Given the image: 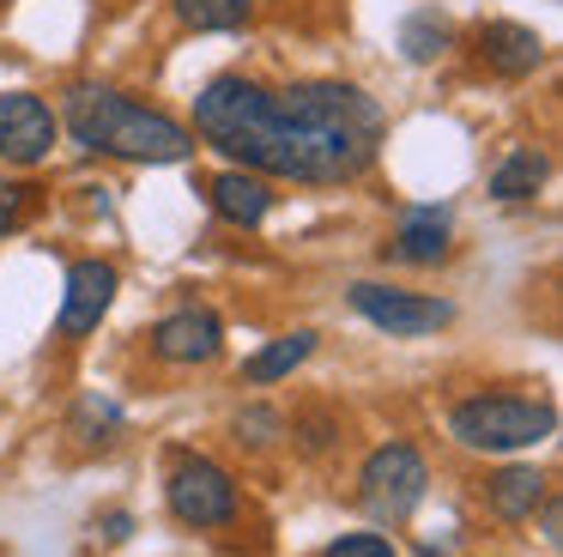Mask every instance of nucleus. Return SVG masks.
<instances>
[{
    "mask_svg": "<svg viewBox=\"0 0 563 557\" xmlns=\"http://www.w3.org/2000/svg\"><path fill=\"white\" fill-rule=\"evenodd\" d=\"M473 48L497 79H527V73L545 67V36L521 19H490L473 31Z\"/></svg>",
    "mask_w": 563,
    "mask_h": 557,
    "instance_id": "obj_10",
    "label": "nucleus"
},
{
    "mask_svg": "<svg viewBox=\"0 0 563 557\" xmlns=\"http://www.w3.org/2000/svg\"><path fill=\"white\" fill-rule=\"evenodd\" d=\"M231 436L243 448H273V443H285V412L267 406V400H249V406H236Z\"/></svg>",
    "mask_w": 563,
    "mask_h": 557,
    "instance_id": "obj_19",
    "label": "nucleus"
},
{
    "mask_svg": "<svg viewBox=\"0 0 563 557\" xmlns=\"http://www.w3.org/2000/svg\"><path fill=\"white\" fill-rule=\"evenodd\" d=\"M285 436L316 460V455H328V448H340V418H333L328 406H303L291 424H285Z\"/></svg>",
    "mask_w": 563,
    "mask_h": 557,
    "instance_id": "obj_20",
    "label": "nucleus"
},
{
    "mask_svg": "<svg viewBox=\"0 0 563 557\" xmlns=\"http://www.w3.org/2000/svg\"><path fill=\"white\" fill-rule=\"evenodd\" d=\"M62 145V116L37 91H0V164L37 170Z\"/></svg>",
    "mask_w": 563,
    "mask_h": 557,
    "instance_id": "obj_7",
    "label": "nucleus"
},
{
    "mask_svg": "<svg viewBox=\"0 0 563 557\" xmlns=\"http://www.w3.org/2000/svg\"><path fill=\"white\" fill-rule=\"evenodd\" d=\"M188 133L267 182L345 188L376 164L388 116L352 79H291L285 91H267L249 73H219L200 85Z\"/></svg>",
    "mask_w": 563,
    "mask_h": 557,
    "instance_id": "obj_1",
    "label": "nucleus"
},
{
    "mask_svg": "<svg viewBox=\"0 0 563 557\" xmlns=\"http://www.w3.org/2000/svg\"><path fill=\"white\" fill-rule=\"evenodd\" d=\"M219 351H224V321L207 309V303H183V309H170L158 327H152V358L176 363V370L212 363Z\"/></svg>",
    "mask_w": 563,
    "mask_h": 557,
    "instance_id": "obj_9",
    "label": "nucleus"
},
{
    "mask_svg": "<svg viewBox=\"0 0 563 557\" xmlns=\"http://www.w3.org/2000/svg\"><path fill=\"white\" fill-rule=\"evenodd\" d=\"M478 496H485V509L503 521V527H521V521H533L539 503L551 496V479L539 467H527V460H503V467L485 472Z\"/></svg>",
    "mask_w": 563,
    "mask_h": 557,
    "instance_id": "obj_11",
    "label": "nucleus"
},
{
    "mask_svg": "<svg viewBox=\"0 0 563 557\" xmlns=\"http://www.w3.org/2000/svg\"><path fill=\"white\" fill-rule=\"evenodd\" d=\"M67 436H74L79 448H115L128 436V412L115 406L110 394H86L67 412Z\"/></svg>",
    "mask_w": 563,
    "mask_h": 557,
    "instance_id": "obj_15",
    "label": "nucleus"
},
{
    "mask_svg": "<svg viewBox=\"0 0 563 557\" xmlns=\"http://www.w3.org/2000/svg\"><path fill=\"white\" fill-rule=\"evenodd\" d=\"M345 303H352L369 327H382L388 339H424V334H442V327L454 321L449 297L400 291V285H382V278H352V285H345Z\"/></svg>",
    "mask_w": 563,
    "mask_h": 557,
    "instance_id": "obj_6",
    "label": "nucleus"
},
{
    "mask_svg": "<svg viewBox=\"0 0 563 557\" xmlns=\"http://www.w3.org/2000/svg\"><path fill=\"white\" fill-rule=\"evenodd\" d=\"M442 48H449V19H442V12L424 7V12H412V19L400 24V55L412 61V67H430Z\"/></svg>",
    "mask_w": 563,
    "mask_h": 557,
    "instance_id": "obj_18",
    "label": "nucleus"
},
{
    "mask_svg": "<svg viewBox=\"0 0 563 557\" xmlns=\"http://www.w3.org/2000/svg\"><path fill=\"white\" fill-rule=\"evenodd\" d=\"M188 31H243L255 19V0H170Z\"/></svg>",
    "mask_w": 563,
    "mask_h": 557,
    "instance_id": "obj_17",
    "label": "nucleus"
},
{
    "mask_svg": "<svg viewBox=\"0 0 563 557\" xmlns=\"http://www.w3.org/2000/svg\"><path fill=\"white\" fill-rule=\"evenodd\" d=\"M164 509H170L176 527L212 533V527H231L243 515V491H236V479L212 455L176 448L170 467H164Z\"/></svg>",
    "mask_w": 563,
    "mask_h": 557,
    "instance_id": "obj_4",
    "label": "nucleus"
},
{
    "mask_svg": "<svg viewBox=\"0 0 563 557\" xmlns=\"http://www.w3.org/2000/svg\"><path fill=\"white\" fill-rule=\"evenodd\" d=\"M449 436L466 455H521L558 436V406L539 394H466L449 406Z\"/></svg>",
    "mask_w": 563,
    "mask_h": 557,
    "instance_id": "obj_3",
    "label": "nucleus"
},
{
    "mask_svg": "<svg viewBox=\"0 0 563 557\" xmlns=\"http://www.w3.org/2000/svg\"><path fill=\"white\" fill-rule=\"evenodd\" d=\"M115 291H122V273H115V261H98V254H86V261L67 266V291H62V315H55V334L62 339H86L103 327V315H110Z\"/></svg>",
    "mask_w": 563,
    "mask_h": 557,
    "instance_id": "obj_8",
    "label": "nucleus"
},
{
    "mask_svg": "<svg viewBox=\"0 0 563 557\" xmlns=\"http://www.w3.org/2000/svg\"><path fill=\"white\" fill-rule=\"evenodd\" d=\"M31 194H37V188H25V182H0V237H13V230L25 225Z\"/></svg>",
    "mask_w": 563,
    "mask_h": 557,
    "instance_id": "obj_22",
    "label": "nucleus"
},
{
    "mask_svg": "<svg viewBox=\"0 0 563 557\" xmlns=\"http://www.w3.org/2000/svg\"><path fill=\"white\" fill-rule=\"evenodd\" d=\"M62 128L74 133L79 152L122 157V164H188V157L200 152L195 133L176 116H164V109H152V103H134L128 91L98 85V79L67 85Z\"/></svg>",
    "mask_w": 563,
    "mask_h": 557,
    "instance_id": "obj_2",
    "label": "nucleus"
},
{
    "mask_svg": "<svg viewBox=\"0 0 563 557\" xmlns=\"http://www.w3.org/2000/svg\"><path fill=\"white\" fill-rule=\"evenodd\" d=\"M91 527H98L103 545H128V539H134V515H128V509H103Z\"/></svg>",
    "mask_w": 563,
    "mask_h": 557,
    "instance_id": "obj_23",
    "label": "nucleus"
},
{
    "mask_svg": "<svg viewBox=\"0 0 563 557\" xmlns=\"http://www.w3.org/2000/svg\"><path fill=\"white\" fill-rule=\"evenodd\" d=\"M321 557H400V545H394L382 527H357V533L328 539V551H321Z\"/></svg>",
    "mask_w": 563,
    "mask_h": 557,
    "instance_id": "obj_21",
    "label": "nucleus"
},
{
    "mask_svg": "<svg viewBox=\"0 0 563 557\" xmlns=\"http://www.w3.org/2000/svg\"><path fill=\"white\" fill-rule=\"evenodd\" d=\"M449 237H454L449 206H412V212L394 225V237L382 242V254L400 261V266H437V261H449Z\"/></svg>",
    "mask_w": 563,
    "mask_h": 557,
    "instance_id": "obj_12",
    "label": "nucleus"
},
{
    "mask_svg": "<svg viewBox=\"0 0 563 557\" xmlns=\"http://www.w3.org/2000/svg\"><path fill=\"white\" fill-rule=\"evenodd\" d=\"M545 152H533V145H515L509 157H503L497 170H490V200H503V206H521V200H533L539 188H545Z\"/></svg>",
    "mask_w": 563,
    "mask_h": 557,
    "instance_id": "obj_16",
    "label": "nucleus"
},
{
    "mask_svg": "<svg viewBox=\"0 0 563 557\" xmlns=\"http://www.w3.org/2000/svg\"><path fill=\"white\" fill-rule=\"evenodd\" d=\"M207 200H212V212H219L224 225H236V230H255L261 218L273 212V182H267V176H255V170H236V164H224L219 176L207 182Z\"/></svg>",
    "mask_w": 563,
    "mask_h": 557,
    "instance_id": "obj_13",
    "label": "nucleus"
},
{
    "mask_svg": "<svg viewBox=\"0 0 563 557\" xmlns=\"http://www.w3.org/2000/svg\"><path fill=\"white\" fill-rule=\"evenodd\" d=\"M430 496V467L412 443H382L357 467V503L376 527H406Z\"/></svg>",
    "mask_w": 563,
    "mask_h": 557,
    "instance_id": "obj_5",
    "label": "nucleus"
},
{
    "mask_svg": "<svg viewBox=\"0 0 563 557\" xmlns=\"http://www.w3.org/2000/svg\"><path fill=\"white\" fill-rule=\"evenodd\" d=\"M316 339H321L316 327H291V334L267 339L261 351H249L243 370H236V375H243L249 387H273V382H285L291 370H303V363L316 358Z\"/></svg>",
    "mask_w": 563,
    "mask_h": 557,
    "instance_id": "obj_14",
    "label": "nucleus"
}]
</instances>
